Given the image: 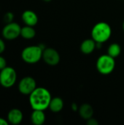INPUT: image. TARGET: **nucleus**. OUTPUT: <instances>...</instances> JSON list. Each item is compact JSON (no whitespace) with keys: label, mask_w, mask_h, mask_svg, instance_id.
<instances>
[{"label":"nucleus","mask_w":124,"mask_h":125,"mask_svg":"<svg viewBox=\"0 0 124 125\" xmlns=\"http://www.w3.org/2000/svg\"><path fill=\"white\" fill-rule=\"evenodd\" d=\"M51 99L50 92L43 87H37L29 94V103L33 110H46L49 108Z\"/></svg>","instance_id":"f257e3e1"},{"label":"nucleus","mask_w":124,"mask_h":125,"mask_svg":"<svg viewBox=\"0 0 124 125\" xmlns=\"http://www.w3.org/2000/svg\"><path fill=\"white\" fill-rule=\"evenodd\" d=\"M112 34L111 26L106 22H99L91 30V37L97 43L107 42Z\"/></svg>","instance_id":"f03ea898"},{"label":"nucleus","mask_w":124,"mask_h":125,"mask_svg":"<svg viewBox=\"0 0 124 125\" xmlns=\"http://www.w3.org/2000/svg\"><path fill=\"white\" fill-rule=\"evenodd\" d=\"M43 48L39 45L26 47L21 52V58L27 64L37 63L42 58Z\"/></svg>","instance_id":"7ed1b4c3"},{"label":"nucleus","mask_w":124,"mask_h":125,"mask_svg":"<svg viewBox=\"0 0 124 125\" xmlns=\"http://www.w3.org/2000/svg\"><path fill=\"white\" fill-rule=\"evenodd\" d=\"M115 67V58L108 54H103L96 61V69L102 75H109L112 73Z\"/></svg>","instance_id":"20e7f679"},{"label":"nucleus","mask_w":124,"mask_h":125,"mask_svg":"<svg viewBox=\"0 0 124 125\" xmlns=\"http://www.w3.org/2000/svg\"><path fill=\"white\" fill-rule=\"evenodd\" d=\"M17 81V73L12 67H6L0 70V85L4 88H10Z\"/></svg>","instance_id":"39448f33"},{"label":"nucleus","mask_w":124,"mask_h":125,"mask_svg":"<svg viewBox=\"0 0 124 125\" xmlns=\"http://www.w3.org/2000/svg\"><path fill=\"white\" fill-rule=\"evenodd\" d=\"M21 27L15 22L7 23L2 29V36L4 39L8 40H12L18 38L20 35Z\"/></svg>","instance_id":"423d86ee"},{"label":"nucleus","mask_w":124,"mask_h":125,"mask_svg":"<svg viewBox=\"0 0 124 125\" xmlns=\"http://www.w3.org/2000/svg\"><path fill=\"white\" fill-rule=\"evenodd\" d=\"M18 88V91L22 94L29 95L37 88V83L32 77L26 76L20 80Z\"/></svg>","instance_id":"0eeeda50"},{"label":"nucleus","mask_w":124,"mask_h":125,"mask_svg":"<svg viewBox=\"0 0 124 125\" xmlns=\"http://www.w3.org/2000/svg\"><path fill=\"white\" fill-rule=\"evenodd\" d=\"M42 59L44 62L50 66H56L60 62L58 52L53 48H47L43 50Z\"/></svg>","instance_id":"6e6552de"},{"label":"nucleus","mask_w":124,"mask_h":125,"mask_svg":"<svg viewBox=\"0 0 124 125\" xmlns=\"http://www.w3.org/2000/svg\"><path fill=\"white\" fill-rule=\"evenodd\" d=\"M23 115L20 110L18 108L11 109L7 114V121L13 125H19L23 121Z\"/></svg>","instance_id":"1a4fd4ad"},{"label":"nucleus","mask_w":124,"mask_h":125,"mask_svg":"<svg viewBox=\"0 0 124 125\" xmlns=\"http://www.w3.org/2000/svg\"><path fill=\"white\" fill-rule=\"evenodd\" d=\"M22 20L27 26H34L38 23V16L32 10H26L22 14Z\"/></svg>","instance_id":"9d476101"},{"label":"nucleus","mask_w":124,"mask_h":125,"mask_svg":"<svg viewBox=\"0 0 124 125\" xmlns=\"http://www.w3.org/2000/svg\"><path fill=\"white\" fill-rule=\"evenodd\" d=\"M96 48V42L94 41V40L91 39H87L83 41V42L80 45V51L84 54H90Z\"/></svg>","instance_id":"9b49d317"},{"label":"nucleus","mask_w":124,"mask_h":125,"mask_svg":"<svg viewBox=\"0 0 124 125\" xmlns=\"http://www.w3.org/2000/svg\"><path fill=\"white\" fill-rule=\"evenodd\" d=\"M94 111L93 107L87 103L83 104L79 108V114L81 118H83L85 120H88L90 118L93 117Z\"/></svg>","instance_id":"f8f14e48"},{"label":"nucleus","mask_w":124,"mask_h":125,"mask_svg":"<svg viewBox=\"0 0 124 125\" xmlns=\"http://www.w3.org/2000/svg\"><path fill=\"white\" fill-rule=\"evenodd\" d=\"M31 121L34 125H42L45 122V114L44 111L34 110L31 115Z\"/></svg>","instance_id":"ddd939ff"},{"label":"nucleus","mask_w":124,"mask_h":125,"mask_svg":"<svg viewBox=\"0 0 124 125\" xmlns=\"http://www.w3.org/2000/svg\"><path fill=\"white\" fill-rule=\"evenodd\" d=\"M64 101L61 97H56L51 99L50 105H49V108L52 112L54 113H58L60 112L63 108H64Z\"/></svg>","instance_id":"4468645a"},{"label":"nucleus","mask_w":124,"mask_h":125,"mask_svg":"<svg viewBox=\"0 0 124 125\" xmlns=\"http://www.w3.org/2000/svg\"><path fill=\"white\" fill-rule=\"evenodd\" d=\"M36 35V31L34 29V26H25L21 28L20 36L26 40L33 39Z\"/></svg>","instance_id":"2eb2a0df"},{"label":"nucleus","mask_w":124,"mask_h":125,"mask_svg":"<svg viewBox=\"0 0 124 125\" xmlns=\"http://www.w3.org/2000/svg\"><path fill=\"white\" fill-rule=\"evenodd\" d=\"M121 53V48L119 44L118 43H113L111 44L107 49V54L113 58L118 57Z\"/></svg>","instance_id":"dca6fc26"},{"label":"nucleus","mask_w":124,"mask_h":125,"mask_svg":"<svg viewBox=\"0 0 124 125\" xmlns=\"http://www.w3.org/2000/svg\"><path fill=\"white\" fill-rule=\"evenodd\" d=\"M4 21L6 23H9L12 22L13 19H14V14L11 12H7L4 14Z\"/></svg>","instance_id":"f3484780"},{"label":"nucleus","mask_w":124,"mask_h":125,"mask_svg":"<svg viewBox=\"0 0 124 125\" xmlns=\"http://www.w3.org/2000/svg\"><path fill=\"white\" fill-rule=\"evenodd\" d=\"M7 67V62H6V59L0 56V70H3L4 68H5Z\"/></svg>","instance_id":"a211bd4d"},{"label":"nucleus","mask_w":124,"mask_h":125,"mask_svg":"<svg viewBox=\"0 0 124 125\" xmlns=\"http://www.w3.org/2000/svg\"><path fill=\"white\" fill-rule=\"evenodd\" d=\"M87 121V125H98L99 122H97V120L93 117L90 118L89 119L86 120Z\"/></svg>","instance_id":"6ab92c4d"},{"label":"nucleus","mask_w":124,"mask_h":125,"mask_svg":"<svg viewBox=\"0 0 124 125\" xmlns=\"http://www.w3.org/2000/svg\"><path fill=\"white\" fill-rule=\"evenodd\" d=\"M5 50V43L2 39L0 38V54L2 53Z\"/></svg>","instance_id":"aec40b11"},{"label":"nucleus","mask_w":124,"mask_h":125,"mask_svg":"<svg viewBox=\"0 0 124 125\" xmlns=\"http://www.w3.org/2000/svg\"><path fill=\"white\" fill-rule=\"evenodd\" d=\"M8 124H9V122L7 120L0 117V125H8Z\"/></svg>","instance_id":"412c9836"},{"label":"nucleus","mask_w":124,"mask_h":125,"mask_svg":"<svg viewBox=\"0 0 124 125\" xmlns=\"http://www.w3.org/2000/svg\"><path fill=\"white\" fill-rule=\"evenodd\" d=\"M72 110H73L74 111H77L78 108H77V104H76V103H72Z\"/></svg>","instance_id":"4be33fe9"},{"label":"nucleus","mask_w":124,"mask_h":125,"mask_svg":"<svg viewBox=\"0 0 124 125\" xmlns=\"http://www.w3.org/2000/svg\"><path fill=\"white\" fill-rule=\"evenodd\" d=\"M44 1H46V2H49V1H52V0H43Z\"/></svg>","instance_id":"5701e85b"},{"label":"nucleus","mask_w":124,"mask_h":125,"mask_svg":"<svg viewBox=\"0 0 124 125\" xmlns=\"http://www.w3.org/2000/svg\"><path fill=\"white\" fill-rule=\"evenodd\" d=\"M123 29H124V23H123Z\"/></svg>","instance_id":"b1692460"}]
</instances>
